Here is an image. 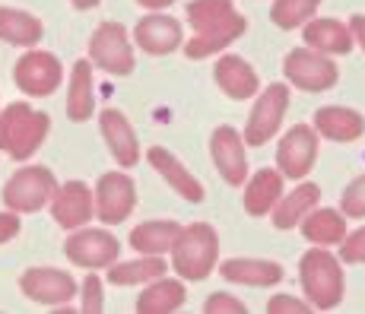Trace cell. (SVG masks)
<instances>
[{
  "label": "cell",
  "mask_w": 365,
  "mask_h": 314,
  "mask_svg": "<svg viewBox=\"0 0 365 314\" xmlns=\"http://www.w3.org/2000/svg\"><path fill=\"white\" fill-rule=\"evenodd\" d=\"M187 19L194 26V38L185 41V54L191 61L222 51L235 38H242L245 29H248L245 16L235 13L232 0H191L187 4Z\"/></svg>",
  "instance_id": "obj_1"
},
{
  "label": "cell",
  "mask_w": 365,
  "mask_h": 314,
  "mask_svg": "<svg viewBox=\"0 0 365 314\" xmlns=\"http://www.w3.org/2000/svg\"><path fill=\"white\" fill-rule=\"evenodd\" d=\"M51 121L45 111H35L26 102H13L0 111V150L16 162H26L45 143Z\"/></svg>",
  "instance_id": "obj_2"
},
{
  "label": "cell",
  "mask_w": 365,
  "mask_h": 314,
  "mask_svg": "<svg viewBox=\"0 0 365 314\" xmlns=\"http://www.w3.org/2000/svg\"><path fill=\"white\" fill-rule=\"evenodd\" d=\"M216 254H220V239L216 229L207 222H194V226H181L178 239L172 244V267L181 279H207L216 267Z\"/></svg>",
  "instance_id": "obj_3"
},
{
  "label": "cell",
  "mask_w": 365,
  "mask_h": 314,
  "mask_svg": "<svg viewBox=\"0 0 365 314\" xmlns=\"http://www.w3.org/2000/svg\"><path fill=\"white\" fill-rule=\"evenodd\" d=\"M299 276H302V289L308 295V305L312 308H321V311H331L343 302V270H340V261L324 251L312 248L299 263Z\"/></svg>",
  "instance_id": "obj_4"
},
{
  "label": "cell",
  "mask_w": 365,
  "mask_h": 314,
  "mask_svg": "<svg viewBox=\"0 0 365 314\" xmlns=\"http://www.w3.org/2000/svg\"><path fill=\"white\" fill-rule=\"evenodd\" d=\"M54 191H58L54 174L45 165H29V169H19L4 184V206L13 213H35L45 204H51Z\"/></svg>",
  "instance_id": "obj_5"
},
{
  "label": "cell",
  "mask_w": 365,
  "mask_h": 314,
  "mask_svg": "<svg viewBox=\"0 0 365 314\" xmlns=\"http://www.w3.org/2000/svg\"><path fill=\"white\" fill-rule=\"evenodd\" d=\"M89 61L111 76H128L133 70V45L121 23H102L89 38Z\"/></svg>",
  "instance_id": "obj_6"
},
{
  "label": "cell",
  "mask_w": 365,
  "mask_h": 314,
  "mask_svg": "<svg viewBox=\"0 0 365 314\" xmlns=\"http://www.w3.org/2000/svg\"><path fill=\"white\" fill-rule=\"evenodd\" d=\"M283 73L302 93H324L336 83V64L314 48H296L286 54Z\"/></svg>",
  "instance_id": "obj_7"
},
{
  "label": "cell",
  "mask_w": 365,
  "mask_h": 314,
  "mask_svg": "<svg viewBox=\"0 0 365 314\" xmlns=\"http://www.w3.org/2000/svg\"><path fill=\"white\" fill-rule=\"evenodd\" d=\"M289 108V89L283 83H273L270 89H264L257 95L255 108H251V117L245 124V143L248 146H264L270 143V137L279 130L283 124V115Z\"/></svg>",
  "instance_id": "obj_8"
},
{
  "label": "cell",
  "mask_w": 365,
  "mask_h": 314,
  "mask_svg": "<svg viewBox=\"0 0 365 314\" xmlns=\"http://www.w3.org/2000/svg\"><path fill=\"white\" fill-rule=\"evenodd\" d=\"M93 204H96V216L105 222V226H118L133 213L137 206V187H133L130 174L124 172H108L99 178L93 194Z\"/></svg>",
  "instance_id": "obj_9"
},
{
  "label": "cell",
  "mask_w": 365,
  "mask_h": 314,
  "mask_svg": "<svg viewBox=\"0 0 365 314\" xmlns=\"http://www.w3.org/2000/svg\"><path fill=\"white\" fill-rule=\"evenodd\" d=\"M13 80L26 95H51L64 80V67L51 51H26L13 67Z\"/></svg>",
  "instance_id": "obj_10"
},
{
  "label": "cell",
  "mask_w": 365,
  "mask_h": 314,
  "mask_svg": "<svg viewBox=\"0 0 365 314\" xmlns=\"http://www.w3.org/2000/svg\"><path fill=\"white\" fill-rule=\"evenodd\" d=\"M118 251H121V244H118L111 232H105V229H83V226L73 229V235L64 244V254L76 267H86V270H102L108 263H115Z\"/></svg>",
  "instance_id": "obj_11"
},
{
  "label": "cell",
  "mask_w": 365,
  "mask_h": 314,
  "mask_svg": "<svg viewBox=\"0 0 365 314\" xmlns=\"http://www.w3.org/2000/svg\"><path fill=\"white\" fill-rule=\"evenodd\" d=\"M19 289L29 302L38 305H51L61 308L70 298H76V279L67 270H54V267H32L19 276Z\"/></svg>",
  "instance_id": "obj_12"
},
{
  "label": "cell",
  "mask_w": 365,
  "mask_h": 314,
  "mask_svg": "<svg viewBox=\"0 0 365 314\" xmlns=\"http://www.w3.org/2000/svg\"><path fill=\"white\" fill-rule=\"evenodd\" d=\"M314 159H318V130L308 127V124H296L292 130H286L277 150L279 174H286L292 181L305 178L314 169Z\"/></svg>",
  "instance_id": "obj_13"
},
{
  "label": "cell",
  "mask_w": 365,
  "mask_h": 314,
  "mask_svg": "<svg viewBox=\"0 0 365 314\" xmlns=\"http://www.w3.org/2000/svg\"><path fill=\"white\" fill-rule=\"evenodd\" d=\"M96 204H93V191H89L83 181H67V184H58L51 197V216L61 229H80L93 219Z\"/></svg>",
  "instance_id": "obj_14"
},
{
  "label": "cell",
  "mask_w": 365,
  "mask_h": 314,
  "mask_svg": "<svg viewBox=\"0 0 365 314\" xmlns=\"http://www.w3.org/2000/svg\"><path fill=\"white\" fill-rule=\"evenodd\" d=\"M210 152H213V162L220 174L229 184H245L248 178V156H245V137L235 127H220L210 137Z\"/></svg>",
  "instance_id": "obj_15"
},
{
  "label": "cell",
  "mask_w": 365,
  "mask_h": 314,
  "mask_svg": "<svg viewBox=\"0 0 365 314\" xmlns=\"http://www.w3.org/2000/svg\"><path fill=\"white\" fill-rule=\"evenodd\" d=\"M99 127H102L105 143H108V152L118 159V165L121 169H133L140 162V140L133 134L130 121L124 117V111L105 108L99 117Z\"/></svg>",
  "instance_id": "obj_16"
},
{
  "label": "cell",
  "mask_w": 365,
  "mask_h": 314,
  "mask_svg": "<svg viewBox=\"0 0 365 314\" xmlns=\"http://www.w3.org/2000/svg\"><path fill=\"white\" fill-rule=\"evenodd\" d=\"M133 41L143 48L146 54H172L175 48L181 45V23L172 16H163V13H153V16H143L133 29Z\"/></svg>",
  "instance_id": "obj_17"
},
{
  "label": "cell",
  "mask_w": 365,
  "mask_h": 314,
  "mask_svg": "<svg viewBox=\"0 0 365 314\" xmlns=\"http://www.w3.org/2000/svg\"><path fill=\"white\" fill-rule=\"evenodd\" d=\"M213 76H216V86H220L229 99H238V102L257 95V89H261V80H257L255 67L245 58H235V54H226V58L216 61Z\"/></svg>",
  "instance_id": "obj_18"
},
{
  "label": "cell",
  "mask_w": 365,
  "mask_h": 314,
  "mask_svg": "<svg viewBox=\"0 0 365 314\" xmlns=\"http://www.w3.org/2000/svg\"><path fill=\"white\" fill-rule=\"evenodd\" d=\"M146 159H150L153 169H156L168 181V187H172L175 194H181V197L191 200V204H200V200H203V184L178 162V156H175V152H168L165 146H153V150L146 152Z\"/></svg>",
  "instance_id": "obj_19"
},
{
  "label": "cell",
  "mask_w": 365,
  "mask_h": 314,
  "mask_svg": "<svg viewBox=\"0 0 365 314\" xmlns=\"http://www.w3.org/2000/svg\"><path fill=\"white\" fill-rule=\"evenodd\" d=\"M314 130L327 140H336V143H353L365 134V117L353 108H343V105H327L314 115Z\"/></svg>",
  "instance_id": "obj_20"
},
{
  "label": "cell",
  "mask_w": 365,
  "mask_h": 314,
  "mask_svg": "<svg viewBox=\"0 0 365 314\" xmlns=\"http://www.w3.org/2000/svg\"><path fill=\"white\" fill-rule=\"evenodd\" d=\"M305 41L308 48L321 54H349L353 51V32L340 19H308L305 23Z\"/></svg>",
  "instance_id": "obj_21"
},
{
  "label": "cell",
  "mask_w": 365,
  "mask_h": 314,
  "mask_svg": "<svg viewBox=\"0 0 365 314\" xmlns=\"http://www.w3.org/2000/svg\"><path fill=\"white\" fill-rule=\"evenodd\" d=\"M41 35H45V26L38 16L16 10V6H0V41L16 48H35Z\"/></svg>",
  "instance_id": "obj_22"
},
{
  "label": "cell",
  "mask_w": 365,
  "mask_h": 314,
  "mask_svg": "<svg viewBox=\"0 0 365 314\" xmlns=\"http://www.w3.org/2000/svg\"><path fill=\"white\" fill-rule=\"evenodd\" d=\"M96 111V95H93V64L89 61H76L73 73H70L67 86V117L70 121H89Z\"/></svg>",
  "instance_id": "obj_23"
},
{
  "label": "cell",
  "mask_w": 365,
  "mask_h": 314,
  "mask_svg": "<svg viewBox=\"0 0 365 314\" xmlns=\"http://www.w3.org/2000/svg\"><path fill=\"white\" fill-rule=\"evenodd\" d=\"M318 184H299L292 194H279L273 204V226L277 229H296L314 206H318Z\"/></svg>",
  "instance_id": "obj_24"
},
{
  "label": "cell",
  "mask_w": 365,
  "mask_h": 314,
  "mask_svg": "<svg viewBox=\"0 0 365 314\" xmlns=\"http://www.w3.org/2000/svg\"><path fill=\"white\" fill-rule=\"evenodd\" d=\"M220 273L238 286H273L283 279V267L273 261H257V257H235L222 263Z\"/></svg>",
  "instance_id": "obj_25"
},
{
  "label": "cell",
  "mask_w": 365,
  "mask_h": 314,
  "mask_svg": "<svg viewBox=\"0 0 365 314\" xmlns=\"http://www.w3.org/2000/svg\"><path fill=\"white\" fill-rule=\"evenodd\" d=\"M185 305V283L181 279H150V286L143 289V295L137 298L140 314H172Z\"/></svg>",
  "instance_id": "obj_26"
},
{
  "label": "cell",
  "mask_w": 365,
  "mask_h": 314,
  "mask_svg": "<svg viewBox=\"0 0 365 314\" xmlns=\"http://www.w3.org/2000/svg\"><path fill=\"white\" fill-rule=\"evenodd\" d=\"M178 232H181V226L175 219H150V222H143V226H137L130 232V244L140 251V254L163 257V254L172 251Z\"/></svg>",
  "instance_id": "obj_27"
},
{
  "label": "cell",
  "mask_w": 365,
  "mask_h": 314,
  "mask_svg": "<svg viewBox=\"0 0 365 314\" xmlns=\"http://www.w3.org/2000/svg\"><path fill=\"white\" fill-rule=\"evenodd\" d=\"M283 194V174L277 169H261L245 184V209L251 216H267Z\"/></svg>",
  "instance_id": "obj_28"
},
{
  "label": "cell",
  "mask_w": 365,
  "mask_h": 314,
  "mask_svg": "<svg viewBox=\"0 0 365 314\" xmlns=\"http://www.w3.org/2000/svg\"><path fill=\"white\" fill-rule=\"evenodd\" d=\"M299 226H302V232H305L308 241L324 248V244L343 241V235H346V216H343L340 209H318L314 206Z\"/></svg>",
  "instance_id": "obj_29"
},
{
  "label": "cell",
  "mask_w": 365,
  "mask_h": 314,
  "mask_svg": "<svg viewBox=\"0 0 365 314\" xmlns=\"http://www.w3.org/2000/svg\"><path fill=\"white\" fill-rule=\"evenodd\" d=\"M163 273H165V261L156 254H143L128 263H118V261L108 263V283H115V286H140Z\"/></svg>",
  "instance_id": "obj_30"
},
{
  "label": "cell",
  "mask_w": 365,
  "mask_h": 314,
  "mask_svg": "<svg viewBox=\"0 0 365 314\" xmlns=\"http://www.w3.org/2000/svg\"><path fill=\"white\" fill-rule=\"evenodd\" d=\"M318 4L321 0H273L270 19L279 29H296V26H305L318 13Z\"/></svg>",
  "instance_id": "obj_31"
},
{
  "label": "cell",
  "mask_w": 365,
  "mask_h": 314,
  "mask_svg": "<svg viewBox=\"0 0 365 314\" xmlns=\"http://www.w3.org/2000/svg\"><path fill=\"white\" fill-rule=\"evenodd\" d=\"M340 209H343V216H349V219H362L365 216V174H359V178L343 191Z\"/></svg>",
  "instance_id": "obj_32"
},
{
  "label": "cell",
  "mask_w": 365,
  "mask_h": 314,
  "mask_svg": "<svg viewBox=\"0 0 365 314\" xmlns=\"http://www.w3.org/2000/svg\"><path fill=\"white\" fill-rule=\"evenodd\" d=\"M80 308L86 314H99L105 308L102 302V279L96 273H89L86 279H83V295H80Z\"/></svg>",
  "instance_id": "obj_33"
},
{
  "label": "cell",
  "mask_w": 365,
  "mask_h": 314,
  "mask_svg": "<svg viewBox=\"0 0 365 314\" xmlns=\"http://www.w3.org/2000/svg\"><path fill=\"white\" fill-rule=\"evenodd\" d=\"M340 261L343 263H365V226L353 235H343L340 241Z\"/></svg>",
  "instance_id": "obj_34"
},
{
  "label": "cell",
  "mask_w": 365,
  "mask_h": 314,
  "mask_svg": "<svg viewBox=\"0 0 365 314\" xmlns=\"http://www.w3.org/2000/svg\"><path fill=\"white\" fill-rule=\"evenodd\" d=\"M203 311L207 314H245L248 308H245L238 298L226 295V292H213V295L207 298V305H203Z\"/></svg>",
  "instance_id": "obj_35"
},
{
  "label": "cell",
  "mask_w": 365,
  "mask_h": 314,
  "mask_svg": "<svg viewBox=\"0 0 365 314\" xmlns=\"http://www.w3.org/2000/svg\"><path fill=\"white\" fill-rule=\"evenodd\" d=\"M267 311L270 314H305V311H312V305L302 302L296 295H273L270 302H267Z\"/></svg>",
  "instance_id": "obj_36"
},
{
  "label": "cell",
  "mask_w": 365,
  "mask_h": 314,
  "mask_svg": "<svg viewBox=\"0 0 365 314\" xmlns=\"http://www.w3.org/2000/svg\"><path fill=\"white\" fill-rule=\"evenodd\" d=\"M16 235H19V213L4 209L0 213V244H6L10 239H16Z\"/></svg>",
  "instance_id": "obj_37"
},
{
  "label": "cell",
  "mask_w": 365,
  "mask_h": 314,
  "mask_svg": "<svg viewBox=\"0 0 365 314\" xmlns=\"http://www.w3.org/2000/svg\"><path fill=\"white\" fill-rule=\"evenodd\" d=\"M349 32H353V41H359L365 51V16H353L349 19Z\"/></svg>",
  "instance_id": "obj_38"
},
{
  "label": "cell",
  "mask_w": 365,
  "mask_h": 314,
  "mask_svg": "<svg viewBox=\"0 0 365 314\" xmlns=\"http://www.w3.org/2000/svg\"><path fill=\"white\" fill-rule=\"evenodd\" d=\"M140 6H146V10H163V6L168 4H175V0H137Z\"/></svg>",
  "instance_id": "obj_39"
},
{
  "label": "cell",
  "mask_w": 365,
  "mask_h": 314,
  "mask_svg": "<svg viewBox=\"0 0 365 314\" xmlns=\"http://www.w3.org/2000/svg\"><path fill=\"white\" fill-rule=\"evenodd\" d=\"M70 4H73L76 10H93V6L99 4V0H70Z\"/></svg>",
  "instance_id": "obj_40"
}]
</instances>
